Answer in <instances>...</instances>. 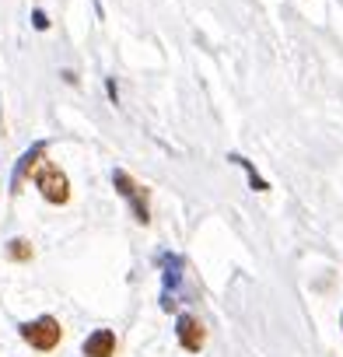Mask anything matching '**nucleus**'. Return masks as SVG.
I'll return each instance as SVG.
<instances>
[{
  "instance_id": "9b49d317",
  "label": "nucleus",
  "mask_w": 343,
  "mask_h": 357,
  "mask_svg": "<svg viewBox=\"0 0 343 357\" xmlns=\"http://www.w3.org/2000/svg\"><path fill=\"white\" fill-rule=\"evenodd\" d=\"M340 326H343V319H340Z\"/></svg>"
},
{
  "instance_id": "9d476101",
  "label": "nucleus",
  "mask_w": 343,
  "mask_h": 357,
  "mask_svg": "<svg viewBox=\"0 0 343 357\" xmlns=\"http://www.w3.org/2000/svg\"><path fill=\"white\" fill-rule=\"evenodd\" d=\"M105 91H109V98L119 105V91H116V81H112V77H105Z\"/></svg>"
},
{
  "instance_id": "7ed1b4c3",
  "label": "nucleus",
  "mask_w": 343,
  "mask_h": 357,
  "mask_svg": "<svg viewBox=\"0 0 343 357\" xmlns=\"http://www.w3.org/2000/svg\"><path fill=\"white\" fill-rule=\"evenodd\" d=\"M112 186H116V193L133 207V218L140 221V225H151V207H147V190L137 183V178L130 175V172H123V168H112Z\"/></svg>"
},
{
  "instance_id": "1a4fd4ad",
  "label": "nucleus",
  "mask_w": 343,
  "mask_h": 357,
  "mask_svg": "<svg viewBox=\"0 0 343 357\" xmlns=\"http://www.w3.org/2000/svg\"><path fill=\"white\" fill-rule=\"evenodd\" d=\"M32 25H36V32H46V29H49V18H46V11H39V8H36V11H32Z\"/></svg>"
},
{
  "instance_id": "20e7f679",
  "label": "nucleus",
  "mask_w": 343,
  "mask_h": 357,
  "mask_svg": "<svg viewBox=\"0 0 343 357\" xmlns=\"http://www.w3.org/2000/svg\"><path fill=\"white\" fill-rule=\"evenodd\" d=\"M176 336H179V347L190 350V354H200L204 343H207V329H204V322H200L197 315H190V312H183V315L176 319Z\"/></svg>"
},
{
  "instance_id": "0eeeda50",
  "label": "nucleus",
  "mask_w": 343,
  "mask_h": 357,
  "mask_svg": "<svg viewBox=\"0 0 343 357\" xmlns=\"http://www.w3.org/2000/svg\"><path fill=\"white\" fill-rule=\"evenodd\" d=\"M228 161H235L238 168H245V175H249V190H256V193H266V190H270V183L256 172V165H252L249 158H242V154H228Z\"/></svg>"
},
{
  "instance_id": "39448f33",
  "label": "nucleus",
  "mask_w": 343,
  "mask_h": 357,
  "mask_svg": "<svg viewBox=\"0 0 343 357\" xmlns=\"http://www.w3.org/2000/svg\"><path fill=\"white\" fill-rule=\"evenodd\" d=\"M43 158H46V140H39V144H32L22 158H18V165H15V175H11V193H22V186L29 183V178L36 175V168L43 165Z\"/></svg>"
},
{
  "instance_id": "423d86ee",
  "label": "nucleus",
  "mask_w": 343,
  "mask_h": 357,
  "mask_svg": "<svg viewBox=\"0 0 343 357\" xmlns=\"http://www.w3.org/2000/svg\"><path fill=\"white\" fill-rule=\"evenodd\" d=\"M84 357H116V333L112 329H95L84 343H81Z\"/></svg>"
},
{
  "instance_id": "f03ea898",
  "label": "nucleus",
  "mask_w": 343,
  "mask_h": 357,
  "mask_svg": "<svg viewBox=\"0 0 343 357\" xmlns=\"http://www.w3.org/2000/svg\"><path fill=\"white\" fill-rule=\"evenodd\" d=\"M22 340L32 347V350H56L60 340H63V326L53 319V315H39L32 322H22L18 326Z\"/></svg>"
},
{
  "instance_id": "f257e3e1",
  "label": "nucleus",
  "mask_w": 343,
  "mask_h": 357,
  "mask_svg": "<svg viewBox=\"0 0 343 357\" xmlns=\"http://www.w3.org/2000/svg\"><path fill=\"white\" fill-rule=\"evenodd\" d=\"M32 178H36V190L43 193V200H46V204L63 207V204L70 200V178H67L53 161H46V158H43V165L36 168V175H32Z\"/></svg>"
},
{
  "instance_id": "6e6552de",
  "label": "nucleus",
  "mask_w": 343,
  "mask_h": 357,
  "mask_svg": "<svg viewBox=\"0 0 343 357\" xmlns=\"http://www.w3.org/2000/svg\"><path fill=\"white\" fill-rule=\"evenodd\" d=\"M4 256H8L11 263H32L36 249H32V242H29V238H11V242H8V249H4Z\"/></svg>"
}]
</instances>
